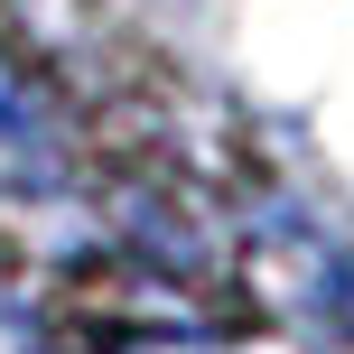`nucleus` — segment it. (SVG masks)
<instances>
[{"label":"nucleus","instance_id":"nucleus-1","mask_svg":"<svg viewBox=\"0 0 354 354\" xmlns=\"http://www.w3.org/2000/svg\"><path fill=\"white\" fill-rule=\"evenodd\" d=\"M66 177V112L56 93L0 47V196H37Z\"/></svg>","mask_w":354,"mask_h":354}]
</instances>
